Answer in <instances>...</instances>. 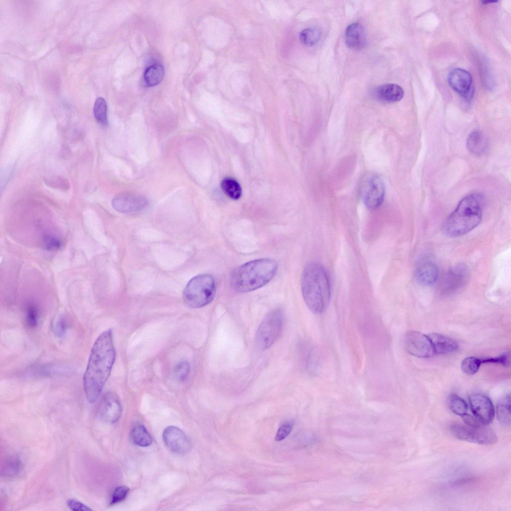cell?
<instances>
[{"instance_id":"obj_9","label":"cell","mask_w":511,"mask_h":511,"mask_svg":"<svg viewBox=\"0 0 511 511\" xmlns=\"http://www.w3.org/2000/svg\"><path fill=\"white\" fill-rule=\"evenodd\" d=\"M469 277L466 265L459 264L448 270L443 276L440 283V289L443 294H452L461 289L466 284Z\"/></svg>"},{"instance_id":"obj_27","label":"cell","mask_w":511,"mask_h":511,"mask_svg":"<svg viewBox=\"0 0 511 511\" xmlns=\"http://www.w3.org/2000/svg\"><path fill=\"white\" fill-rule=\"evenodd\" d=\"M321 32L316 28H307L299 34L300 42L304 45L310 46L316 44L320 38Z\"/></svg>"},{"instance_id":"obj_19","label":"cell","mask_w":511,"mask_h":511,"mask_svg":"<svg viewBox=\"0 0 511 511\" xmlns=\"http://www.w3.org/2000/svg\"><path fill=\"white\" fill-rule=\"evenodd\" d=\"M375 96L379 100L392 103L402 99L404 96L402 88L394 83L384 84L377 87L374 91Z\"/></svg>"},{"instance_id":"obj_34","label":"cell","mask_w":511,"mask_h":511,"mask_svg":"<svg viewBox=\"0 0 511 511\" xmlns=\"http://www.w3.org/2000/svg\"><path fill=\"white\" fill-rule=\"evenodd\" d=\"M129 492V489L127 487L122 486L117 487L112 494L110 504L114 505L123 501Z\"/></svg>"},{"instance_id":"obj_12","label":"cell","mask_w":511,"mask_h":511,"mask_svg":"<svg viewBox=\"0 0 511 511\" xmlns=\"http://www.w3.org/2000/svg\"><path fill=\"white\" fill-rule=\"evenodd\" d=\"M112 205L117 211L127 213L144 209L148 205V201L140 194L124 192L118 194L113 198Z\"/></svg>"},{"instance_id":"obj_26","label":"cell","mask_w":511,"mask_h":511,"mask_svg":"<svg viewBox=\"0 0 511 511\" xmlns=\"http://www.w3.org/2000/svg\"><path fill=\"white\" fill-rule=\"evenodd\" d=\"M41 313L39 309L34 304H29L25 310V321L29 328H35L40 323Z\"/></svg>"},{"instance_id":"obj_17","label":"cell","mask_w":511,"mask_h":511,"mask_svg":"<svg viewBox=\"0 0 511 511\" xmlns=\"http://www.w3.org/2000/svg\"><path fill=\"white\" fill-rule=\"evenodd\" d=\"M415 275L418 283L424 286H430L438 280L439 269L433 262L424 261L416 268Z\"/></svg>"},{"instance_id":"obj_20","label":"cell","mask_w":511,"mask_h":511,"mask_svg":"<svg viewBox=\"0 0 511 511\" xmlns=\"http://www.w3.org/2000/svg\"><path fill=\"white\" fill-rule=\"evenodd\" d=\"M487 147V140L484 135L479 131L471 133L467 140V147L472 154L479 155L483 153Z\"/></svg>"},{"instance_id":"obj_38","label":"cell","mask_w":511,"mask_h":511,"mask_svg":"<svg viewBox=\"0 0 511 511\" xmlns=\"http://www.w3.org/2000/svg\"><path fill=\"white\" fill-rule=\"evenodd\" d=\"M462 417L464 422L466 424V425H468L469 426H480L482 425H485L483 424L475 417L472 416L470 415L466 414Z\"/></svg>"},{"instance_id":"obj_33","label":"cell","mask_w":511,"mask_h":511,"mask_svg":"<svg viewBox=\"0 0 511 511\" xmlns=\"http://www.w3.org/2000/svg\"><path fill=\"white\" fill-rule=\"evenodd\" d=\"M511 354L510 351H507L500 356L494 358L481 359L482 363H498L502 365L508 367L510 366Z\"/></svg>"},{"instance_id":"obj_10","label":"cell","mask_w":511,"mask_h":511,"mask_svg":"<svg viewBox=\"0 0 511 511\" xmlns=\"http://www.w3.org/2000/svg\"><path fill=\"white\" fill-rule=\"evenodd\" d=\"M406 350L419 358H428L434 354L431 341L428 336L416 330L408 331L404 338Z\"/></svg>"},{"instance_id":"obj_1","label":"cell","mask_w":511,"mask_h":511,"mask_svg":"<svg viewBox=\"0 0 511 511\" xmlns=\"http://www.w3.org/2000/svg\"><path fill=\"white\" fill-rule=\"evenodd\" d=\"M115 356L112 330L108 329L94 342L83 376L84 390L90 403H94L99 397L110 374Z\"/></svg>"},{"instance_id":"obj_6","label":"cell","mask_w":511,"mask_h":511,"mask_svg":"<svg viewBox=\"0 0 511 511\" xmlns=\"http://www.w3.org/2000/svg\"><path fill=\"white\" fill-rule=\"evenodd\" d=\"M283 319L280 309H274L266 315L256 333L255 341L259 349L265 350L274 343L281 332Z\"/></svg>"},{"instance_id":"obj_37","label":"cell","mask_w":511,"mask_h":511,"mask_svg":"<svg viewBox=\"0 0 511 511\" xmlns=\"http://www.w3.org/2000/svg\"><path fill=\"white\" fill-rule=\"evenodd\" d=\"M69 509L74 511H91V509L82 503L74 499H69L67 502Z\"/></svg>"},{"instance_id":"obj_32","label":"cell","mask_w":511,"mask_h":511,"mask_svg":"<svg viewBox=\"0 0 511 511\" xmlns=\"http://www.w3.org/2000/svg\"><path fill=\"white\" fill-rule=\"evenodd\" d=\"M69 323L64 316H60L54 323L53 329L55 334L59 337H62L66 334L68 328Z\"/></svg>"},{"instance_id":"obj_4","label":"cell","mask_w":511,"mask_h":511,"mask_svg":"<svg viewBox=\"0 0 511 511\" xmlns=\"http://www.w3.org/2000/svg\"><path fill=\"white\" fill-rule=\"evenodd\" d=\"M482 214L481 198L476 194L468 195L445 221L443 231L450 237L465 235L479 225Z\"/></svg>"},{"instance_id":"obj_22","label":"cell","mask_w":511,"mask_h":511,"mask_svg":"<svg viewBox=\"0 0 511 511\" xmlns=\"http://www.w3.org/2000/svg\"><path fill=\"white\" fill-rule=\"evenodd\" d=\"M132 440L136 445L141 447H147L152 443V438L146 429L141 424L134 425L131 431Z\"/></svg>"},{"instance_id":"obj_3","label":"cell","mask_w":511,"mask_h":511,"mask_svg":"<svg viewBox=\"0 0 511 511\" xmlns=\"http://www.w3.org/2000/svg\"><path fill=\"white\" fill-rule=\"evenodd\" d=\"M277 263L270 258H261L246 262L235 268L231 276L232 288L239 292H247L261 287L274 276Z\"/></svg>"},{"instance_id":"obj_24","label":"cell","mask_w":511,"mask_h":511,"mask_svg":"<svg viewBox=\"0 0 511 511\" xmlns=\"http://www.w3.org/2000/svg\"><path fill=\"white\" fill-rule=\"evenodd\" d=\"M21 463L18 458L15 456L8 457L1 465V475L5 478H12L20 472Z\"/></svg>"},{"instance_id":"obj_8","label":"cell","mask_w":511,"mask_h":511,"mask_svg":"<svg viewBox=\"0 0 511 511\" xmlns=\"http://www.w3.org/2000/svg\"><path fill=\"white\" fill-rule=\"evenodd\" d=\"M360 191L363 201L369 209H377L384 201L385 186L382 178L376 174H368L363 177Z\"/></svg>"},{"instance_id":"obj_15","label":"cell","mask_w":511,"mask_h":511,"mask_svg":"<svg viewBox=\"0 0 511 511\" xmlns=\"http://www.w3.org/2000/svg\"><path fill=\"white\" fill-rule=\"evenodd\" d=\"M122 411L121 404L117 395L113 392H108L102 398L98 416L105 422L113 423L119 420Z\"/></svg>"},{"instance_id":"obj_31","label":"cell","mask_w":511,"mask_h":511,"mask_svg":"<svg viewBox=\"0 0 511 511\" xmlns=\"http://www.w3.org/2000/svg\"><path fill=\"white\" fill-rule=\"evenodd\" d=\"M190 370V366L188 362L185 361L179 362L174 369V374L177 380L181 382L186 380Z\"/></svg>"},{"instance_id":"obj_7","label":"cell","mask_w":511,"mask_h":511,"mask_svg":"<svg viewBox=\"0 0 511 511\" xmlns=\"http://www.w3.org/2000/svg\"><path fill=\"white\" fill-rule=\"evenodd\" d=\"M450 430L453 435L459 440L480 445H493L498 440L495 432L485 425L471 426L455 423L451 425Z\"/></svg>"},{"instance_id":"obj_16","label":"cell","mask_w":511,"mask_h":511,"mask_svg":"<svg viewBox=\"0 0 511 511\" xmlns=\"http://www.w3.org/2000/svg\"><path fill=\"white\" fill-rule=\"evenodd\" d=\"M345 36L346 44L350 48L360 50L366 44L365 30L359 23L354 22L349 24L346 27Z\"/></svg>"},{"instance_id":"obj_2","label":"cell","mask_w":511,"mask_h":511,"mask_svg":"<svg viewBox=\"0 0 511 511\" xmlns=\"http://www.w3.org/2000/svg\"><path fill=\"white\" fill-rule=\"evenodd\" d=\"M304 300L314 313L323 312L327 307L331 296L329 277L324 267L317 262L308 263L301 279Z\"/></svg>"},{"instance_id":"obj_39","label":"cell","mask_w":511,"mask_h":511,"mask_svg":"<svg viewBox=\"0 0 511 511\" xmlns=\"http://www.w3.org/2000/svg\"><path fill=\"white\" fill-rule=\"evenodd\" d=\"M497 2V1H491V0H490V1H488V0L482 1V3L483 4L484 3L485 4H487L488 3H493V2Z\"/></svg>"},{"instance_id":"obj_18","label":"cell","mask_w":511,"mask_h":511,"mask_svg":"<svg viewBox=\"0 0 511 511\" xmlns=\"http://www.w3.org/2000/svg\"><path fill=\"white\" fill-rule=\"evenodd\" d=\"M432 344L434 354H446L458 350V344L453 339L437 333L427 335Z\"/></svg>"},{"instance_id":"obj_13","label":"cell","mask_w":511,"mask_h":511,"mask_svg":"<svg viewBox=\"0 0 511 511\" xmlns=\"http://www.w3.org/2000/svg\"><path fill=\"white\" fill-rule=\"evenodd\" d=\"M471 409L475 417L486 425L494 418V406L487 396L481 394H473L469 398Z\"/></svg>"},{"instance_id":"obj_25","label":"cell","mask_w":511,"mask_h":511,"mask_svg":"<svg viewBox=\"0 0 511 511\" xmlns=\"http://www.w3.org/2000/svg\"><path fill=\"white\" fill-rule=\"evenodd\" d=\"M511 398L507 395L497 406V417L499 421L503 425L509 426L511 425Z\"/></svg>"},{"instance_id":"obj_35","label":"cell","mask_w":511,"mask_h":511,"mask_svg":"<svg viewBox=\"0 0 511 511\" xmlns=\"http://www.w3.org/2000/svg\"><path fill=\"white\" fill-rule=\"evenodd\" d=\"M293 424L291 421H286L279 427L275 438L276 441H281L285 438L291 431Z\"/></svg>"},{"instance_id":"obj_30","label":"cell","mask_w":511,"mask_h":511,"mask_svg":"<svg viewBox=\"0 0 511 511\" xmlns=\"http://www.w3.org/2000/svg\"><path fill=\"white\" fill-rule=\"evenodd\" d=\"M482 363L481 359L475 357H468L462 361L461 368L464 373L473 375L478 372Z\"/></svg>"},{"instance_id":"obj_14","label":"cell","mask_w":511,"mask_h":511,"mask_svg":"<svg viewBox=\"0 0 511 511\" xmlns=\"http://www.w3.org/2000/svg\"><path fill=\"white\" fill-rule=\"evenodd\" d=\"M163 439L169 450L176 454H186L190 451L192 447L186 435L175 426H169L164 430Z\"/></svg>"},{"instance_id":"obj_23","label":"cell","mask_w":511,"mask_h":511,"mask_svg":"<svg viewBox=\"0 0 511 511\" xmlns=\"http://www.w3.org/2000/svg\"><path fill=\"white\" fill-rule=\"evenodd\" d=\"M221 186L224 193L233 200H237L242 196V190L240 184L232 177L224 178Z\"/></svg>"},{"instance_id":"obj_5","label":"cell","mask_w":511,"mask_h":511,"mask_svg":"<svg viewBox=\"0 0 511 511\" xmlns=\"http://www.w3.org/2000/svg\"><path fill=\"white\" fill-rule=\"evenodd\" d=\"M216 292L214 277L209 274H200L192 278L187 283L183 292V298L188 306L199 308L209 304Z\"/></svg>"},{"instance_id":"obj_36","label":"cell","mask_w":511,"mask_h":511,"mask_svg":"<svg viewBox=\"0 0 511 511\" xmlns=\"http://www.w3.org/2000/svg\"><path fill=\"white\" fill-rule=\"evenodd\" d=\"M43 243L45 248L49 250H56L61 246V242L51 235H45L43 237Z\"/></svg>"},{"instance_id":"obj_11","label":"cell","mask_w":511,"mask_h":511,"mask_svg":"<svg viewBox=\"0 0 511 511\" xmlns=\"http://www.w3.org/2000/svg\"><path fill=\"white\" fill-rule=\"evenodd\" d=\"M450 87L465 100H470L473 96L474 87L471 74L465 69L454 68L447 76Z\"/></svg>"},{"instance_id":"obj_29","label":"cell","mask_w":511,"mask_h":511,"mask_svg":"<svg viewBox=\"0 0 511 511\" xmlns=\"http://www.w3.org/2000/svg\"><path fill=\"white\" fill-rule=\"evenodd\" d=\"M449 406L451 411L459 416L467 413L468 406L465 401L456 394H451L449 397Z\"/></svg>"},{"instance_id":"obj_21","label":"cell","mask_w":511,"mask_h":511,"mask_svg":"<svg viewBox=\"0 0 511 511\" xmlns=\"http://www.w3.org/2000/svg\"><path fill=\"white\" fill-rule=\"evenodd\" d=\"M164 67L160 63H154L149 66L144 75L146 85L154 86L159 84L164 77Z\"/></svg>"},{"instance_id":"obj_28","label":"cell","mask_w":511,"mask_h":511,"mask_svg":"<svg viewBox=\"0 0 511 511\" xmlns=\"http://www.w3.org/2000/svg\"><path fill=\"white\" fill-rule=\"evenodd\" d=\"M107 104L104 99L98 97L95 101L93 112L96 120L103 125L107 124Z\"/></svg>"}]
</instances>
